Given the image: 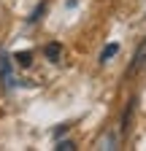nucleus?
I'll return each mask as SVG.
<instances>
[{"instance_id":"nucleus-7","label":"nucleus","mask_w":146,"mask_h":151,"mask_svg":"<svg viewBox=\"0 0 146 151\" xmlns=\"http://www.w3.org/2000/svg\"><path fill=\"white\" fill-rule=\"evenodd\" d=\"M43 14H46V6H43V3H41V6H38V8H35V11H33V16H30V22H38V19H41V16H43Z\"/></svg>"},{"instance_id":"nucleus-2","label":"nucleus","mask_w":146,"mask_h":151,"mask_svg":"<svg viewBox=\"0 0 146 151\" xmlns=\"http://www.w3.org/2000/svg\"><path fill=\"white\" fill-rule=\"evenodd\" d=\"M133 111H135V97L127 103V108H124V116H122V132L127 135L130 132V122H133Z\"/></svg>"},{"instance_id":"nucleus-3","label":"nucleus","mask_w":146,"mask_h":151,"mask_svg":"<svg viewBox=\"0 0 146 151\" xmlns=\"http://www.w3.org/2000/svg\"><path fill=\"white\" fill-rule=\"evenodd\" d=\"M14 62L19 68H30L33 65V51H16L14 54Z\"/></svg>"},{"instance_id":"nucleus-5","label":"nucleus","mask_w":146,"mask_h":151,"mask_svg":"<svg viewBox=\"0 0 146 151\" xmlns=\"http://www.w3.org/2000/svg\"><path fill=\"white\" fill-rule=\"evenodd\" d=\"M116 51H119V46H116V43H108V46H106V49L100 51V62H106V60H111V57H114Z\"/></svg>"},{"instance_id":"nucleus-6","label":"nucleus","mask_w":146,"mask_h":151,"mask_svg":"<svg viewBox=\"0 0 146 151\" xmlns=\"http://www.w3.org/2000/svg\"><path fill=\"white\" fill-rule=\"evenodd\" d=\"M57 151H76V143L73 140H62V143H57Z\"/></svg>"},{"instance_id":"nucleus-4","label":"nucleus","mask_w":146,"mask_h":151,"mask_svg":"<svg viewBox=\"0 0 146 151\" xmlns=\"http://www.w3.org/2000/svg\"><path fill=\"white\" fill-rule=\"evenodd\" d=\"M43 54L49 57L51 62H60V54H62V46H60V43H49V46L43 49Z\"/></svg>"},{"instance_id":"nucleus-1","label":"nucleus","mask_w":146,"mask_h":151,"mask_svg":"<svg viewBox=\"0 0 146 151\" xmlns=\"http://www.w3.org/2000/svg\"><path fill=\"white\" fill-rule=\"evenodd\" d=\"M143 68H146V41H143V43L135 49V54H133V62L127 65V73H124V76H127V78H133V76H138Z\"/></svg>"}]
</instances>
